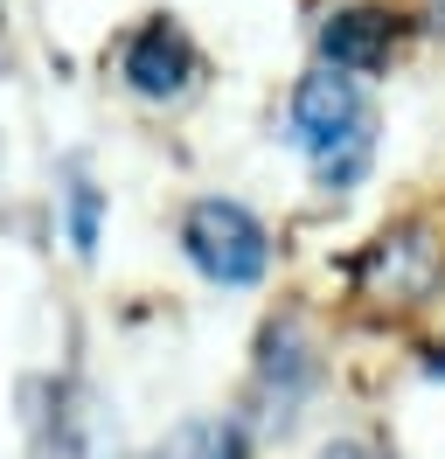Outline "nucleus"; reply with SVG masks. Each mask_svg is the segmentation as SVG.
I'll return each instance as SVG.
<instances>
[{
    "label": "nucleus",
    "instance_id": "obj_1",
    "mask_svg": "<svg viewBox=\"0 0 445 459\" xmlns=\"http://www.w3.org/2000/svg\"><path fill=\"white\" fill-rule=\"evenodd\" d=\"M292 140L313 153L327 188H348L369 168V105L348 70H313L292 91Z\"/></svg>",
    "mask_w": 445,
    "mask_h": 459
},
{
    "label": "nucleus",
    "instance_id": "obj_2",
    "mask_svg": "<svg viewBox=\"0 0 445 459\" xmlns=\"http://www.w3.org/2000/svg\"><path fill=\"white\" fill-rule=\"evenodd\" d=\"M181 244H188V258L216 279V286H257L265 279V264H272V244H265V230L250 216L244 202H195L188 223H181Z\"/></svg>",
    "mask_w": 445,
    "mask_h": 459
},
{
    "label": "nucleus",
    "instance_id": "obj_3",
    "mask_svg": "<svg viewBox=\"0 0 445 459\" xmlns=\"http://www.w3.org/2000/svg\"><path fill=\"white\" fill-rule=\"evenodd\" d=\"M439 272H445V251L432 244V230L404 223V230H383V237L369 244V258H362V292L383 299V307H417V299H432Z\"/></svg>",
    "mask_w": 445,
    "mask_h": 459
},
{
    "label": "nucleus",
    "instance_id": "obj_4",
    "mask_svg": "<svg viewBox=\"0 0 445 459\" xmlns=\"http://www.w3.org/2000/svg\"><path fill=\"white\" fill-rule=\"evenodd\" d=\"M195 77V49L181 29H167V22H153V29H139L133 42H126V84L139 91V98H181Z\"/></svg>",
    "mask_w": 445,
    "mask_h": 459
},
{
    "label": "nucleus",
    "instance_id": "obj_5",
    "mask_svg": "<svg viewBox=\"0 0 445 459\" xmlns=\"http://www.w3.org/2000/svg\"><path fill=\"white\" fill-rule=\"evenodd\" d=\"M389 42H397V29H389L383 7H348V14H334L320 29V49H327L334 70H383Z\"/></svg>",
    "mask_w": 445,
    "mask_h": 459
},
{
    "label": "nucleus",
    "instance_id": "obj_6",
    "mask_svg": "<svg viewBox=\"0 0 445 459\" xmlns=\"http://www.w3.org/2000/svg\"><path fill=\"white\" fill-rule=\"evenodd\" d=\"M153 459H244V425H230V418H188V425H174L161 438Z\"/></svg>",
    "mask_w": 445,
    "mask_h": 459
},
{
    "label": "nucleus",
    "instance_id": "obj_7",
    "mask_svg": "<svg viewBox=\"0 0 445 459\" xmlns=\"http://www.w3.org/2000/svg\"><path fill=\"white\" fill-rule=\"evenodd\" d=\"M70 237H77V251L98 244V188H91V181L70 188Z\"/></svg>",
    "mask_w": 445,
    "mask_h": 459
},
{
    "label": "nucleus",
    "instance_id": "obj_8",
    "mask_svg": "<svg viewBox=\"0 0 445 459\" xmlns=\"http://www.w3.org/2000/svg\"><path fill=\"white\" fill-rule=\"evenodd\" d=\"M320 459H383V453H376V446H355V438H348V446H327Z\"/></svg>",
    "mask_w": 445,
    "mask_h": 459
}]
</instances>
